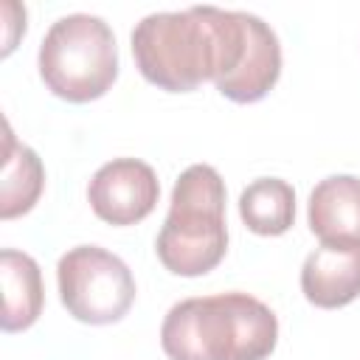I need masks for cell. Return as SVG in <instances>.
<instances>
[{"label": "cell", "instance_id": "7a4b0ae2", "mask_svg": "<svg viewBox=\"0 0 360 360\" xmlns=\"http://www.w3.org/2000/svg\"><path fill=\"white\" fill-rule=\"evenodd\" d=\"M276 340V312L239 290L183 298L160 323V346L169 360H264Z\"/></svg>", "mask_w": 360, "mask_h": 360}, {"label": "cell", "instance_id": "3957f363", "mask_svg": "<svg viewBox=\"0 0 360 360\" xmlns=\"http://www.w3.org/2000/svg\"><path fill=\"white\" fill-rule=\"evenodd\" d=\"M155 253L169 273L186 278L205 276L225 259V180L214 166L194 163L177 177Z\"/></svg>", "mask_w": 360, "mask_h": 360}, {"label": "cell", "instance_id": "9c48e42d", "mask_svg": "<svg viewBox=\"0 0 360 360\" xmlns=\"http://www.w3.org/2000/svg\"><path fill=\"white\" fill-rule=\"evenodd\" d=\"M0 278H3V332H22L34 326L45 304L39 264L22 250L3 248Z\"/></svg>", "mask_w": 360, "mask_h": 360}, {"label": "cell", "instance_id": "8992f818", "mask_svg": "<svg viewBox=\"0 0 360 360\" xmlns=\"http://www.w3.org/2000/svg\"><path fill=\"white\" fill-rule=\"evenodd\" d=\"M160 197L158 174L138 158H115L104 163L87 186L93 214L107 225H135L146 219Z\"/></svg>", "mask_w": 360, "mask_h": 360}, {"label": "cell", "instance_id": "ba28073f", "mask_svg": "<svg viewBox=\"0 0 360 360\" xmlns=\"http://www.w3.org/2000/svg\"><path fill=\"white\" fill-rule=\"evenodd\" d=\"M307 222L326 245H360V177H323L309 194Z\"/></svg>", "mask_w": 360, "mask_h": 360}, {"label": "cell", "instance_id": "277c9868", "mask_svg": "<svg viewBox=\"0 0 360 360\" xmlns=\"http://www.w3.org/2000/svg\"><path fill=\"white\" fill-rule=\"evenodd\" d=\"M37 65L53 96L70 104L96 101L118 79L115 34L96 14L59 17L39 42Z\"/></svg>", "mask_w": 360, "mask_h": 360}, {"label": "cell", "instance_id": "5b68a950", "mask_svg": "<svg viewBox=\"0 0 360 360\" xmlns=\"http://www.w3.org/2000/svg\"><path fill=\"white\" fill-rule=\"evenodd\" d=\"M65 309L90 326L121 321L135 304V276L127 262L98 245H76L56 264Z\"/></svg>", "mask_w": 360, "mask_h": 360}, {"label": "cell", "instance_id": "52a82bcc", "mask_svg": "<svg viewBox=\"0 0 360 360\" xmlns=\"http://www.w3.org/2000/svg\"><path fill=\"white\" fill-rule=\"evenodd\" d=\"M301 292L312 307L338 309L360 295V245L321 242L301 267Z\"/></svg>", "mask_w": 360, "mask_h": 360}, {"label": "cell", "instance_id": "30bf717a", "mask_svg": "<svg viewBox=\"0 0 360 360\" xmlns=\"http://www.w3.org/2000/svg\"><path fill=\"white\" fill-rule=\"evenodd\" d=\"M45 188V166L39 155L17 143L11 127L6 124V143H3V174H0V217L14 219L28 214Z\"/></svg>", "mask_w": 360, "mask_h": 360}, {"label": "cell", "instance_id": "6da1fadb", "mask_svg": "<svg viewBox=\"0 0 360 360\" xmlns=\"http://www.w3.org/2000/svg\"><path fill=\"white\" fill-rule=\"evenodd\" d=\"M259 20L217 6L146 14L129 37L135 68L169 93H191L202 82L222 84L239 70Z\"/></svg>", "mask_w": 360, "mask_h": 360}, {"label": "cell", "instance_id": "8fae6325", "mask_svg": "<svg viewBox=\"0 0 360 360\" xmlns=\"http://www.w3.org/2000/svg\"><path fill=\"white\" fill-rule=\"evenodd\" d=\"M239 217L259 236H281L295 222V191L281 177H256L239 194Z\"/></svg>", "mask_w": 360, "mask_h": 360}]
</instances>
